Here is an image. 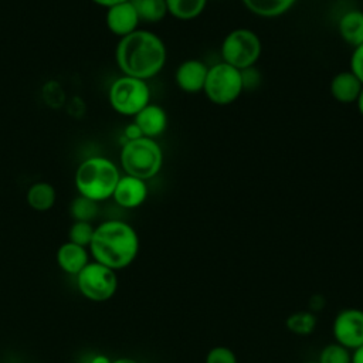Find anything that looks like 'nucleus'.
<instances>
[{
    "instance_id": "nucleus-19",
    "label": "nucleus",
    "mask_w": 363,
    "mask_h": 363,
    "mask_svg": "<svg viewBox=\"0 0 363 363\" xmlns=\"http://www.w3.org/2000/svg\"><path fill=\"white\" fill-rule=\"evenodd\" d=\"M167 13L179 20H193L199 17L206 4L207 0H164Z\"/></svg>"
},
{
    "instance_id": "nucleus-30",
    "label": "nucleus",
    "mask_w": 363,
    "mask_h": 363,
    "mask_svg": "<svg viewBox=\"0 0 363 363\" xmlns=\"http://www.w3.org/2000/svg\"><path fill=\"white\" fill-rule=\"evenodd\" d=\"M94 3L99 4V6H105V7H112L115 4H119V3H125V1H129V0H92Z\"/></svg>"
},
{
    "instance_id": "nucleus-7",
    "label": "nucleus",
    "mask_w": 363,
    "mask_h": 363,
    "mask_svg": "<svg viewBox=\"0 0 363 363\" xmlns=\"http://www.w3.org/2000/svg\"><path fill=\"white\" fill-rule=\"evenodd\" d=\"M203 91L213 104L228 105L244 91L242 72L224 61L214 64L207 71Z\"/></svg>"
},
{
    "instance_id": "nucleus-33",
    "label": "nucleus",
    "mask_w": 363,
    "mask_h": 363,
    "mask_svg": "<svg viewBox=\"0 0 363 363\" xmlns=\"http://www.w3.org/2000/svg\"><path fill=\"white\" fill-rule=\"evenodd\" d=\"M302 363H318V360H308V362H302Z\"/></svg>"
},
{
    "instance_id": "nucleus-5",
    "label": "nucleus",
    "mask_w": 363,
    "mask_h": 363,
    "mask_svg": "<svg viewBox=\"0 0 363 363\" xmlns=\"http://www.w3.org/2000/svg\"><path fill=\"white\" fill-rule=\"evenodd\" d=\"M108 99L115 112L135 116L150 104V89L146 81L122 75L111 84Z\"/></svg>"
},
{
    "instance_id": "nucleus-28",
    "label": "nucleus",
    "mask_w": 363,
    "mask_h": 363,
    "mask_svg": "<svg viewBox=\"0 0 363 363\" xmlns=\"http://www.w3.org/2000/svg\"><path fill=\"white\" fill-rule=\"evenodd\" d=\"M88 363H112V359L104 353H95L89 357Z\"/></svg>"
},
{
    "instance_id": "nucleus-12",
    "label": "nucleus",
    "mask_w": 363,
    "mask_h": 363,
    "mask_svg": "<svg viewBox=\"0 0 363 363\" xmlns=\"http://www.w3.org/2000/svg\"><path fill=\"white\" fill-rule=\"evenodd\" d=\"M55 259L62 272L75 278L91 261V254L86 247L67 241L58 247Z\"/></svg>"
},
{
    "instance_id": "nucleus-3",
    "label": "nucleus",
    "mask_w": 363,
    "mask_h": 363,
    "mask_svg": "<svg viewBox=\"0 0 363 363\" xmlns=\"http://www.w3.org/2000/svg\"><path fill=\"white\" fill-rule=\"evenodd\" d=\"M119 179V170L112 160L91 156L79 163L74 182L79 196L99 203L112 197Z\"/></svg>"
},
{
    "instance_id": "nucleus-14",
    "label": "nucleus",
    "mask_w": 363,
    "mask_h": 363,
    "mask_svg": "<svg viewBox=\"0 0 363 363\" xmlns=\"http://www.w3.org/2000/svg\"><path fill=\"white\" fill-rule=\"evenodd\" d=\"M145 138L155 139L160 136L167 126V115L159 105L149 104L139 113L135 115L133 121Z\"/></svg>"
},
{
    "instance_id": "nucleus-25",
    "label": "nucleus",
    "mask_w": 363,
    "mask_h": 363,
    "mask_svg": "<svg viewBox=\"0 0 363 363\" xmlns=\"http://www.w3.org/2000/svg\"><path fill=\"white\" fill-rule=\"evenodd\" d=\"M204 363H238V360L233 349L227 346H214L207 352Z\"/></svg>"
},
{
    "instance_id": "nucleus-2",
    "label": "nucleus",
    "mask_w": 363,
    "mask_h": 363,
    "mask_svg": "<svg viewBox=\"0 0 363 363\" xmlns=\"http://www.w3.org/2000/svg\"><path fill=\"white\" fill-rule=\"evenodd\" d=\"M115 57L123 75L146 81L162 71L167 54L160 37L146 30H136L119 40Z\"/></svg>"
},
{
    "instance_id": "nucleus-31",
    "label": "nucleus",
    "mask_w": 363,
    "mask_h": 363,
    "mask_svg": "<svg viewBox=\"0 0 363 363\" xmlns=\"http://www.w3.org/2000/svg\"><path fill=\"white\" fill-rule=\"evenodd\" d=\"M112 363H139V362H138L136 359H133V357H126V356H123V357L113 359Z\"/></svg>"
},
{
    "instance_id": "nucleus-11",
    "label": "nucleus",
    "mask_w": 363,
    "mask_h": 363,
    "mask_svg": "<svg viewBox=\"0 0 363 363\" xmlns=\"http://www.w3.org/2000/svg\"><path fill=\"white\" fill-rule=\"evenodd\" d=\"M147 197L146 182L133 176H121L112 199L123 208H136L145 203Z\"/></svg>"
},
{
    "instance_id": "nucleus-18",
    "label": "nucleus",
    "mask_w": 363,
    "mask_h": 363,
    "mask_svg": "<svg viewBox=\"0 0 363 363\" xmlns=\"http://www.w3.org/2000/svg\"><path fill=\"white\" fill-rule=\"evenodd\" d=\"M296 0H242L245 7L261 17H277L286 13Z\"/></svg>"
},
{
    "instance_id": "nucleus-32",
    "label": "nucleus",
    "mask_w": 363,
    "mask_h": 363,
    "mask_svg": "<svg viewBox=\"0 0 363 363\" xmlns=\"http://www.w3.org/2000/svg\"><path fill=\"white\" fill-rule=\"evenodd\" d=\"M356 104H357V109H359V112H360V113H362V116H363V88H362V91H360V95H359V98H357Z\"/></svg>"
},
{
    "instance_id": "nucleus-16",
    "label": "nucleus",
    "mask_w": 363,
    "mask_h": 363,
    "mask_svg": "<svg viewBox=\"0 0 363 363\" xmlns=\"http://www.w3.org/2000/svg\"><path fill=\"white\" fill-rule=\"evenodd\" d=\"M340 37L350 45L363 44V11L350 10L339 20Z\"/></svg>"
},
{
    "instance_id": "nucleus-10",
    "label": "nucleus",
    "mask_w": 363,
    "mask_h": 363,
    "mask_svg": "<svg viewBox=\"0 0 363 363\" xmlns=\"http://www.w3.org/2000/svg\"><path fill=\"white\" fill-rule=\"evenodd\" d=\"M105 21H106L108 30L121 38L136 31L138 24L140 23L138 13L133 4L130 3V0L108 7Z\"/></svg>"
},
{
    "instance_id": "nucleus-9",
    "label": "nucleus",
    "mask_w": 363,
    "mask_h": 363,
    "mask_svg": "<svg viewBox=\"0 0 363 363\" xmlns=\"http://www.w3.org/2000/svg\"><path fill=\"white\" fill-rule=\"evenodd\" d=\"M332 335L335 342L349 350L363 345V311L357 308L342 309L333 319Z\"/></svg>"
},
{
    "instance_id": "nucleus-23",
    "label": "nucleus",
    "mask_w": 363,
    "mask_h": 363,
    "mask_svg": "<svg viewBox=\"0 0 363 363\" xmlns=\"http://www.w3.org/2000/svg\"><path fill=\"white\" fill-rule=\"evenodd\" d=\"M318 363H352V350L336 342L329 343L319 352Z\"/></svg>"
},
{
    "instance_id": "nucleus-13",
    "label": "nucleus",
    "mask_w": 363,
    "mask_h": 363,
    "mask_svg": "<svg viewBox=\"0 0 363 363\" xmlns=\"http://www.w3.org/2000/svg\"><path fill=\"white\" fill-rule=\"evenodd\" d=\"M208 67L200 60H186L176 69V82L180 89L189 94L200 92L204 88Z\"/></svg>"
},
{
    "instance_id": "nucleus-22",
    "label": "nucleus",
    "mask_w": 363,
    "mask_h": 363,
    "mask_svg": "<svg viewBox=\"0 0 363 363\" xmlns=\"http://www.w3.org/2000/svg\"><path fill=\"white\" fill-rule=\"evenodd\" d=\"M69 213H71L74 221L91 223L98 214V203L78 194L69 206Z\"/></svg>"
},
{
    "instance_id": "nucleus-8",
    "label": "nucleus",
    "mask_w": 363,
    "mask_h": 363,
    "mask_svg": "<svg viewBox=\"0 0 363 363\" xmlns=\"http://www.w3.org/2000/svg\"><path fill=\"white\" fill-rule=\"evenodd\" d=\"M261 55L259 37L248 28H237L225 35L221 44L223 61L244 71L254 67Z\"/></svg>"
},
{
    "instance_id": "nucleus-20",
    "label": "nucleus",
    "mask_w": 363,
    "mask_h": 363,
    "mask_svg": "<svg viewBox=\"0 0 363 363\" xmlns=\"http://www.w3.org/2000/svg\"><path fill=\"white\" fill-rule=\"evenodd\" d=\"M318 325V318L313 312L311 311H298L291 313L286 320L285 326L286 329L298 336H308L313 333Z\"/></svg>"
},
{
    "instance_id": "nucleus-26",
    "label": "nucleus",
    "mask_w": 363,
    "mask_h": 363,
    "mask_svg": "<svg viewBox=\"0 0 363 363\" xmlns=\"http://www.w3.org/2000/svg\"><path fill=\"white\" fill-rule=\"evenodd\" d=\"M350 71L363 84V44L354 47L350 57Z\"/></svg>"
},
{
    "instance_id": "nucleus-1",
    "label": "nucleus",
    "mask_w": 363,
    "mask_h": 363,
    "mask_svg": "<svg viewBox=\"0 0 363 363\" xmlns=\"http://www.w3.org/2000/svg\"><path fill=\"white\" fill-rule=\"evenodd\" d=\"M139 248L136 230L122 220H106L98 224L88 247L92 261L116 272L135 262Z\"/></svg>"
},
{
    "instance_id": "nucleus-17",
    "label": "nucleus",
    "mask_w": 363,
    "mask_h": 363,
    "mask_svg": "<svg viewBox=\"0 0 363 363\" xmlns=\"http://www.w3.org/2000/svg\"><path fill=\"white\" fill-rule=\"evenodd\" d=\"M55 189L47 182H37L27 190V203L35 211H48L55 204Z\"/></svg>"
},
{
    "instance_id": "nucleus-4",
    "label": "nucleus",
    "mask_w": 363,
    "mask_h": 363,
    "mask_svg": "<svg viewBox=\"0 0 363 363\" xmlns=\"http://www.w3.org/2000/svg\"><path fill=\"white\" fill-rule=\"evenodd\" d=\"M121 164L126 174L146 182L155 177L162 169V147L155 139L145 136L123 142L121 149Z\"/></svg>"
},
{
    "instance_id": "nucleus-29",
    "label": "nucleus",
    "mask_w": 363,
    "mask_h": 363,
    "mask_svg": "<svg viewBox=\"0 0 363 363\" xmlns=\"http://www.w3.org/2000/svg\"><path fill=\"white\" fill-rule=\"evenodd\" d=\"M352 363H363V345L352 350Z\"/></svg>"
},
{
    "instance_id": "nucleus-15",
    "label": "nucleus",
    "mask_w": 363,
    "mask_h": 363,
    "mask_svg": "<svg viewBox=\"0 0 363 363\" xmlns=\"http://www.w3.org/2000/svg\"><path fill=\"white\" fill-rule=\"evenodd\" d=\"M362 88L363 84L352 71H342L336 74L330 81V94L336 101L342 104L356 102Z\"/></svg>"
},
{
    "instance_id": "nucleus-6",
    "label": "nucleus",
    "mask_w": 363,
    "mask_h": 363,
    "mask_svg": "<svg viewBox=\"0 0 363 363\" xmlns=\"http://www.w3.org/2000/svg\"><path fill=\"white\" fill-rule=\"evenodd\" d=\"M75 284L85 299L99 303L115 296L119 281L116 271L91 259L75 277Z\"/></svg>"
},
{
    "instance_id": "nucleus-21",
    "label": "nucleus",
    "mask_w": 363,
    "mask_h": 363,
    "mask_svg": "<svg viewBox=\"0 0 363 363\" xmlns=\"http://www.w3.org/2000/svg\"><path fill=\"white\" fill-rule=\"evenodd\" d=\"M140 21L157 23L167 14L164 0H130Z\"/></svg>"
},
{
    "instance_id": "nucleus-27",
    "label": "nucleus",
    "mask_w": 363,
    "mask_h": 363,
    "mask_svg": "<svg viewBox=\"0 0 363 363\" xmlns=\"http://www.w3.org/2000/svg\"><path fill=\"white\" fill-rule=\"evenodd\" d=\"M123 136H125V142H129V140L139 139V138H142L143 135H142L139 126H138L135 122H132V123H129V125L125 126V129H123Z\"/></svg>"
},
{
    "instance_id": "nucleus-24",
    "label": "nucleus",
    "mask_w": 363,
    "mask_h": 363,
    "mask_svg": "<svg viewBox=\"0 0 363 363\" xmlns=\"http://www.w3.org/2000/svg\"><path fill=\"white\" fill-rule=\"evenodd\" d=\"M94 231H95V227L92 225V223L74 221L68 231V241L88 248L94 237Z\"/></svg>"
}]
</instances>
